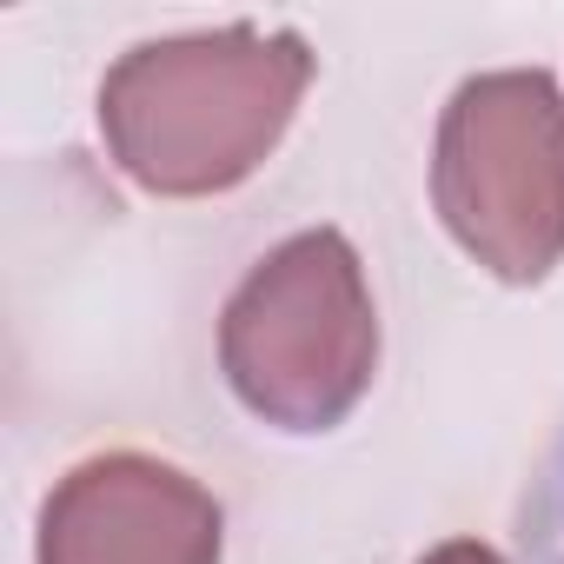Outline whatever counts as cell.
<instances>
[{
    "mask_svg": "<svg viewBox=\"0 0 564 564\" xmlns=\"http://www.w3.org/2000/svg\"><path fill=\"white\" fill-rule=\"evenodd\" d=\"M313 47L286 28L147 41L100 80V133L127 180L166 199L239 186L306 100Z\"/></svg>",
    "mask_w": 564,
    "mask_h": 564,
    "instance_id": "1",
    "label": "cell"
},
{
    "mask_svg": "<svg viewBox=\"0 0 564 564\" xmlns=\"http://www.w3.org/2000/svg\"><path fill=\"white\" fill-rule=\"evenodd\" d=\"M219 366L252 419L279 432H333L379 366V313L352 239L313 226L272 246L226 300Z\"/></svg>",
    "mask_w": 564,
    "mask_h": 564,
    "instance_id": "2",
    "label": "cell"
},
{
    "mask_svg": "<svg viewBox=\"0 0 564 564\" xmlns=\"http://www.w3.org/2000/svg\"><path fill=\"white\" fill-rule=\"evenodd\" d=\"M432 199L452 239L511 286L564 259V94L544 67H498L452 94Z\"/></svg>",
    "mask_w": 564,
    "mask_h": 564,
    "instance_id": "3",
    "label": "cell"
},
{
    "mask_svg": "<svg viewBox=\"0 0 564 564\" xmlns=\"http://www.w3.org/2000/svg\"><path fill=\"white\" fill-rule=\"evenodd\" d=\"M41 564H219V505L180 465L107 452L54 485Z\"/></svg>",
    "mask_w": 564,
    "mask_h": 564,
    "instance_id": "4",
    "label": "cell"
},
{
    "mask_svg": "<svg viewBox=\"0 0 564 564\" xmlns=\"http://www.w3.org/2000/svg\"><path fill=\"white\" fill-rule=\"evenodd\" d=\"M518 538H524V564H564V438L551 445V458L524 491Z\"/></svg>",
    "mask_w": 564,
    "mask_h": 564,
    "instance_id": "5",
    "label": "cell"
},
{
    "mask_svg": "<svg viewBox=\"0 0 564 564\" xmlns=\"http://www.w3.org/2000/svg\"><path fill=\"white\" fill-rule=\"evenodd\" d=\"M419 564H505L491 544H478V538H452V544H438V551H425Z\"/></svg>",
    "mask_w": 564,
    "mask_h": 564,
    "instance_id": "6",
    "label": "cell"
}]
</instances>
